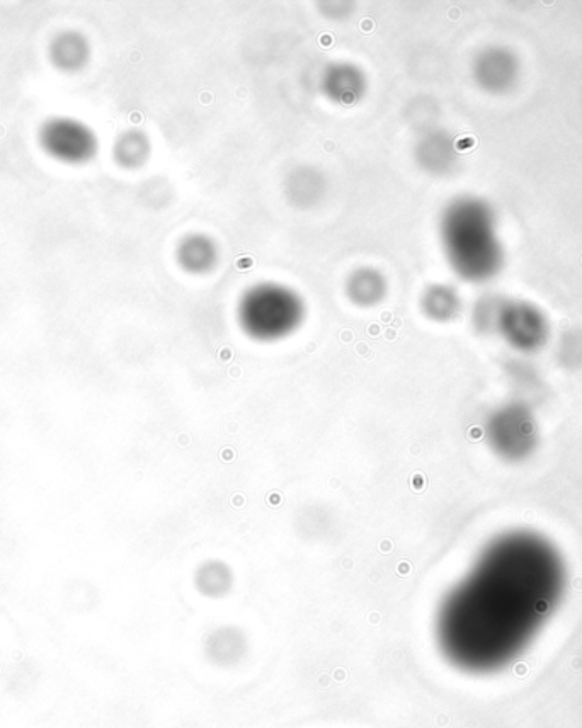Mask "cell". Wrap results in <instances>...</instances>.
Segmentation results:
<instances>
[{
  "label": "cell",
  "mask_w": 582,
  "mask_h": 728,
  "mask_svg": "<svg viewBox=\"0 0 582 728\" xmlns=\"http://www.w3.org/2000/svg\"><path fill=\"white\" fill-rule=\"evenodd\" d=\"M460 308L457 291L450 286L431 285L421 295V312L434 322H448Z\"/></svg>",
  "instance_id": "12"
},
{
  "label": "cell",
  "mask_w": 582,
  "mask_h": 728,
  "mask_svg": "<svg viewBox=\"0 0 582 728\" xmlns=\"http://www.w3.org/2000/svg\"><path fill=\"white\" fill-rule=\"evenodd\" d=\"M38 140L46 154L63 164H86L99 150L96 131L82 121L55 116L41 125Z\"/></svg>",
  "instance_id": "4"
},
{
  "label": "cell",
  "mask_w": 582,
  "mask_h": 728,
  "mask_svg": "<svg viewBox=\"0 0 582 728\" xmlns=\"http://www.w3.org/2000/svg\"><path fill=\"white\" fill-rule=\"evenodd\" d=\"M455 147L450 137L440 130H428L414 145V160L426 174L441 176L455 162Z\"/></svg>",
  "instance_id": "9"
},
{
  "label": "cell",
  "mask_w": 582,
  "mask_h": 728,
  "mask_svg": "<svg viewBox=\"0 0 582 728\" xmlns=\"http://www.w3.org/2000/svg\"><path fill=\"white\" fill-rule=\"evenodd\" d=\"M196 584L206 596H223L232 586V574L229 567L222 562H208L196 575Z\"/></svg>",
  "instance_id": "13"
},
{
  "label": "cell",
  "mask_w": 582,
  "mask_h": 728,
  "mask_svg": "<svg viewBox=\"0 0 582 728\" xmlns=\"http://www.w3.org/2000/svg\"><path fill=\"white\" fill-rule=\"evenodd\" d=\"M326 194V176L314 165L293 167L283 181V196L295 210H314L324 201Z\"/></svg>",
  "instance_id": "7"
},
{
  "label": "cell",
  "mask_w": 582,
  "mask_h": 728,
  "mask_svg": "<svg viewBox=\"0 0 582 728\" xmlns=\"http://www.w3.org/2000/svg\"><path fill=\"white\" fill-rule=\"evenodd\" d=\"M482 227L484 215L472 201H457L443 215L441 235L446 254L453 269L463 278H482L489 269L482 245Z\"/></svg>",
  "instance_id": "3"
},
{
  "label": "cell",
  "mask_w": 582,
  "mask_h": 728,
  "mask_svg": "<svg viewBox=\"0 0 582 728\" xmlns=\"http://www.w3.org/2000/svg\"><path fill=\"white\" fill-rule=\"evenodd\" d=\"M152 140L143 130H126L118 135L113 145V159L125 171H138L152 157Z\"/></svg>",
  "instance_id": "11"
},
{
  "label": "cell",
  "mask_w": 582,
  "mask_h": 728,
  "mask_svg": "<svg viewBox=\"0 0 582 728\" xmlns=\"http://www.w3.org/2000/svg\"><path fill=\"white\" fill-rule=\"evenodd\" d=\"M317 7L331 21H343L354 11L351 2H320Z\"/></svg>",
  "instance_id": "14"
},
{
  "label": "cell",
  "mask_w": 582,
  "mask_h": 728,
  "mask_svg": "<svg viewBox=\"0 0 582 728\" xmlns=\"http://www.w3.org/2000/svg\"><path fill=\"white\" fill-rule=\"evenodd\" d=\"M237 324L256 342L285 341L302 329L307 303L291 286L278 281H261L249 286L237 303Z\"/></svg>",
  "instance_id": "2"
},
{
  "label": "cell",
  "mask_w": 582,
  "mask_h": 728,
  "mask_svg": "<svg viewBox=\"0 0 582 728\" xmlns=\"http://www.w3.org/2000/svg\"><path fill=\"white\" fill-rule=\"evenodd\" d=\"M320 92L327 101L341 108H353L368 94L370 80L365 69L349 60H336L320 75Z\"/></svg>",
  "instance_id": "5"
},
{
  "label": "cell",
  "mask_w": 582,
  "mask_h": 728,
  "mask_svg": "<svg viewBox=\"0 0 582 728\" xmlns=\"http://www.w3.org/2000/svg\"><path fill=\"white\" fill-rule=\"evenodd\" d=\"M344 295L354 307H378L387 300L388 278L375 266H358L346 276Z\"/></svg>",
  "instance_id": "8"
},
{
  "label": "cell",
  "mask_w": 582,
  "mask_h": 728,
  "mask_svg": "<svg viewBox=\"0 0 582 728\" xmlns=\"http://www.w3.org/2000/svg\"><path fill=\"white\" fill-rule=\"evenodd\" d=\"M564 586V564L547 541L533 535L494 541L438 609L441 654L468 674L501 671L540 633Z\"/></svg>",
  "instance_id": "1"
},
{
  "label": "cell",
  "mask_w": 582,
  "mask_h": 728,
  "mask_svg": "<svg viewBox=\"0 0 582 728\" xmlns=\"http://www.w3.org/2000/svg\"><path fill=\"white\" fill-rule=\"evenodd\" d=\"M48 57L53 67L65 74H75L91 60V43L79 31H62L50 43Z\"/></svg>",
  "instance_id": "10"
},
{
  "label": "cell",
  "mask_w": 582,
  "mask_h": 728,
  "mask_svg": "<svg viewBox=\"0 0 582 728\" xmlns=\"http://www.w3.org/2000/svg\"><path fill=\"white\" fill-rule=\"evenodd\" d=\"M174 259L181 271L191 276L213 273L222 261V249L217 239L205 232H189L177 240Z\"/></svg>",
  "instance_id": "6"
}]
</instances>
